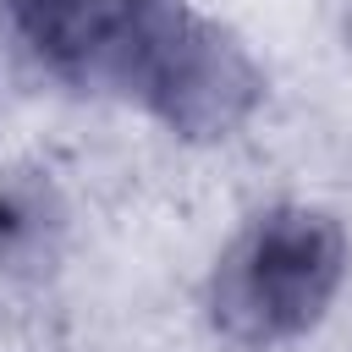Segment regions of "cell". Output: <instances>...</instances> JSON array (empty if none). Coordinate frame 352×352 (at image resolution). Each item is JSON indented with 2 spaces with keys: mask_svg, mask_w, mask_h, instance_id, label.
Wrapping results in <instances>:
<instances>
[{
  "mask_svg": "<svg viewBox=\"0 0 352 352\" xmlns=\"http://www.w3.org/2000/svg\"><path fill=\"white\" fill-rule=\"evenodd\" d=\"M104 82L138 94L182 138H226L264 99L253 55L182 0H148L138 11L132 33L104 66Z\"/></svg>",
  "mask_w": 352,
  "mask_h": 352,
  "instance_id": "6da1fadb",
  "label": "cell"
},
{
  "mask_svg": "<svg viewBox=\"0 0 352 352\" xmlns=\"http://www.w3.org/2000/svg\"><path fill=\"white\" fill-rule=\"evenodd\" d=\"M346 275V236L330 214L275 209L258 214L220 258L209 308L236 341H286L324 319Z\"/></svg>",
  "mask_w": 352,
  "mask_h": 352,
  "instance_id": "7a4b0ae2",
  "label": "cell"
},
{
  "mask_svg": "<svg viewBox=\"0 0 352 352\" xmlns=\"http://www.w3.org/2000/svg\"><path fill=\"white\" fill-rule=\"evenodd\" d=\"M148 0H11L28 44L72 77H104Z\"/></svg>",
  "mask_w": 352,
  "mask_h": 352,
  "instance_id": "3957f363",
  "label": "cell"
},
{
  "mask_svg": "<svg viewBox=\"0 0 352 352\" xmlns=\"http://www.w3.org/2000/svg\"><path fill=\"white\" fill-rule=\"evenodd\" d=\"M60 198L33 170L0 176V270H44L60 248Z\"/></svg>",
  "mask_w": 352,
  "mask_h": 352,
  "instance_id": "277c9868",
  "label": "cell"
}]
</instances>
